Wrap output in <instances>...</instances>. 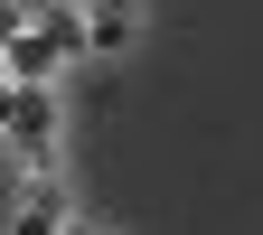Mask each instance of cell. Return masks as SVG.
Instances as JSON below:
<instances>
[{"label":"cell","instance_id":"obj_1","mask_svg":"<svg viewBox=\"0 0 263 235\" xmlns=\"http://www.w3.org/2000/svg\"><path fill=\"white\" fill-rule=\"evenodd\" d=\"M76 47H85V19H76V0H47V10H28V28L10 38L0 76H10V85H57Z\"/></svg>","mask_w":263,"mask_h":235},{"label":"cell","instance_id":"obj_2","mask_svg":"<svg viewBox=\"0 0 263 235\" xmlns=\"http://www.w3.org/2000/svg\"><path fill=\"white\" fill-rule=\"evenodd\" d=\"M0 141L28 160V179L57 170V85H19L10 94V122H0Z\"/></svg>","mask_w":263,"mask_h":235},{"label":"cell","instance_id":"obj_3","mask_svg":"<svg viewBox=\"0 0 263 235\" xmlns=\"http://www.w3.org/2000/svg\"><path fill=\"white\" fill-rule=\"evenodd\" d=\"M85 47H132V0H76Z\"/></svg>","mask_w":263,"mask_h":235},{"label":"cell","instance_id":"obj_4","mask_svg":"<svg viewBox=\"0 0 263 235\" xmlns=\"http://www.w3.org/2000/svg\"><path fill=\"white\" fill-rule=\"evenodd\" d=\"M66 226V197H57V179H28V197H19V235H57Z\"/></svg>","mask_w":263,"mask_h":235},{"label":"cell","instance_id":"obj_5","mask_svg":"<svg viewBox=\"0 0 263 235\" xmlns=\"http://www.w3.org/2000/svg\"><path fill=\"white\" fill-rule=\"evenodd\" d=\"M19 28H28V10H19V0H0V57H10V38H19Z\"/></svg>","mask_w":263,"mask_h":235},{"label":"cell","instance_id":"obj_6","mask_svg":"<svg viewBox=\"0 0 263 235\" xmlns=\"http://www.w3.org/2000/svg\"><path fill=\"white\" fill-rule=\"evenodd\" d=\"M57 235H94V226H76V216H66V226H57Z\"/></svg>","mask_w":263,"mask_h":235}]
</instances>
